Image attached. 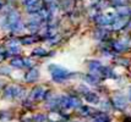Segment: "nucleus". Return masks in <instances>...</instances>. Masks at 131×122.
Returning a JSON list of instances; mask_svg holds the SVG:
<instances>
[{
	"mask_svg": "<svg viewBox=\"0 0 131 122\" xmlns=\"http://www.w3.org/2000/svg\"><path fill=\"white\" fill-rule=\"evenodd\" d=\"M6 28L14 33H20L25 28V24L21 21V16L17 10H11L6 13Z\"/></svg>",
	"mask_w": 131,
	"mask_h": 122,
	"instance_id": "f257e3e1",
	"label": "nucleus"
},
{
	"mask_svg": "<svg viewBox=\"0 0 131 122\" xmlns=\"http://www.w3.org/2000/svg\"><path fill=\"white\" fill-rule=\"evenodd\" d=\"M49 71L51 72V79L57 83H63L72 77V73L69 72L66 69H64L59 65H49Z\"/></svg>",
	"mask_w": 131,
	"mask_h": 122,
	"instance_id": "f03ea898",
	"label": "nucleus"
},
{
	"mask_svg": "<svg viewBox=\"0 0 131 122\" xmlns=\"http://www.w3.org/2000/svg\"><path fill=\"white\" fill-rule=\"evenodd\" d=\"M25 95V89L20 86L16 84H11V86H6L4 92H3V97L4 99L7 100H14V99H22Z\"/></svg>",
	"mask_w": 131,
	"mask_h": 122,
	"instance_id": "7ed1b4c3",
	"label": "nucleus"
},
{
	"mask_svg": "<svg viewBox=\"0 0 131 122\" xmlns=\"http://www.w3.org/2000/svg\"><path fill=\"white\" fill-rule=\"evenodd\" d=\"M49 97V92L43 87H34L28 95V101L33 103V101H42V100H47Z\"/></svg>",
	"mask_w": 131,
	"mask_h": 122,
	"instance_id": "20e7f679",
	"label": "nucleus"
},
{
	"mask_svg": "<svg viewBox=\"0 0 131 122\" xmlns=\"http://www.w3.org/2000/svg\"><path fill=\"white\" fill-rule=\"evenodd\" d=\"M110 101L113 104V107L118 111L126 110L127 105H129V100L126 98V95H124V94H114L110 98Z\"/></svg>",
	"mask_w": 131,
	"mask_h": 122,
	"instance_id": "39448f33",
	"label": "nucleus"
},
{
	"mask_svg": "<svg viewBox=\"0 0 131 122\" xmlns=\"http://www.w3.org/2000/svg\"><path fill=\"white\" fill-rule=\"evenodd\" d=\"M118 15H98L96 17V22L99 27H105V26H112V23L114 22V20L116 18Z\"/></svg>",
	"mask_w": 131,
	"mask_h": 122,
	"instance_id": "423d86ee",
	"label": "nucleus"
},
{
	"mask_svg": "<svg viewBox=\"0 0 131 122\" xmlns=\"http://www.w3.org/2000/svg\"><path fill=\"white\" fill-rule=\"evenodd\" d=\"M130 48V44L127 40H115L112 43V49L116 52H124Z\"/></svg>",
	"mask_w": 131,
	"mask_h": 122,
	"instance_id": "0eeeda50",
	"label": "nucleus"
},
{
	"mask_svg": "<svg viewBox=\"0 0 131 122\" xmlns=\"http://www.w3.org/2000/svg\"><path fill=\"white\" fill-rule=\"evenodd\" d=\"M129 23V17H120V16H116V18L114 20V22L112 23V29L114 31H119V29H123L124 27H126Z\"/></svg>",
	"mask_w": 131,
	"mask_h": 122,
	"instance_id": "6e6552de",
	"label": "nucleus"
},
{
	"mask_svg": "<svg viewBox=\"0 0 131 122\" xmlns=\"http://www.w3.org/2000/svg\"><path fill=\"white\" fill-rule=\"evenodd\" d=\"M88 70L93 75H99L101 76V72L103 70V65L101 61H98V60H91L90 62H88Z\"/></svg>",
	"mask_w": 131,
	"mask_h": 122,
	"instance_id": "1a4fd4ad",
	"label": "nucleus"
},
{
	"mask_svg": "<svg viewBox=\"0 0 131 122\" xmlns=\"http://www.w3.org/2000/svg\"><path fill=\"white\" fill-rule=\"evenodd\" d=\"M38 78H39V71H38V69H36V67H31L28 72L25 75V81L27 82V83H33Z\"/></svg>",
	"mask_w": 131,
	"mask_h": 122,
	"instance_id": "9d476101",
	"label": "nucleus"
},
{
	"mask_svg": "<svg viewBox=\"0 0 131 122\" xmlns=\"http://www.w3.org/2000/svg\"><path fill=\"white\" fill-rule=\"evenodd\" d=\"M81 106H82V101L79 97L76 95H69V110L72 109V110H79Z\"/></svg>",
	"mask_w": 131,
	"mask_h": 122,
	"instance_id": "9b49d317",
	"label": "nucleus"
},
{
	"mask_svg": "<svg viewBox=\"0 0 131 122\" xmlns=\"http://www.w3.org/2000/svg\"><path fill=\"white\" fill-rule=\"evenodd\" d=\"M93 122H110L112 118L109 117V115L107 112H103V111H96V114L91 117Z\"/></svg>",
	"mask_w": 131,
	"mask_h": 122,
	"instance_id": "f8f14e48",
	"label": "nucleus"
},
{
	"mask_svg": "<svg viewBox=\"0 0 131 122\" xmlns=\"http://www.w3.org/2000/svg\"><path fill=\"white\" fill-rule=\"evenodd\" d=\"M83 98H85V100L88 104H92V105H97V104H99V101H101L99 95H98L97 93H94V92H91V90L87 94H85Z\"/></svg>",
	"mask_w": 131,
	"mask_h": 122,
	"instance_id": "ddd939ff",
	"label": "nucleus"
},
{
	"mask_svg": "<svg viewBox=\"0 0 131 122\" xmlns=\"http://www.w3.org/2000/svg\"><path fill=\"white\" fill-rule=\"evenodd\" d=\"M116 15L120 17H130L131 16V6L124 5L116 7Z\"/></svg>",
	"mask_w": 131,
	"mask_h": 122,
	"instance_id": "4468645a",
	"label": "nucleus"
},
{
	"mask_svg": "<svg viewBox=\"0 0 131 122\" xmlns=\"http://www.w3.org/2000/svg\"><path fill=\"white\" fill-rule=\"evenodd\" d=\"M10 66L14 67V69H23V67H26V61H25V59L23 58L16 56V58L11 59Z\"/></svg>",
	"mask_w": 131,
	"mask_h": 122,
	"instance_id": "2eb2a0df",
	"label": "nucleus"
},
{
	"mask_svg": "<svg viewBox=\"0 0 131 122\" xmlns=\"http://www.w3.org/2000/svg\"><path fill=\"white\" fill-rule=\"evenodd\" d=\"M85 81L90 84V86H97L101 82V78H99V75H93V73H90V75L85 76Z\"/></svg>",
	"mask_w": 131,
	"mask_h": 122,
	"instance_id": "dca6fc26",
	"label": "nucleus"
},
{
	"mask_svg": "<svg viewBox=\"0 0 131 122\" xmlns=\"http://www.w3.org/2000/svg\"><path fill=\"white\" fill-rule=\"evenodd\" d=\"M99 104H101V110L103 112H108L113 109V104H112L110 99H104L102 101H99Z\"/></svg>",
	"mask_w": 131,
	"mask_h": 122,
	"instance_id": "f3484780",
	"label": "nucleus"
},
{
	"mask_svg": "<svg viewBox=\"0 0 131 122\" xmlns=\"http://www.w3.org/2000/svg\"><path fill=\"white\" fill-rule=\"evenodd\" d=\"M101 75L107 77V78H116V75L114 73V71L112 70V67H108V66H103Z\"/></svg>",
	"mask_w": 131,
	"mask_h": 122,
	"instance_id": "a211bd4d",
	"label": "nucleus"
},
{
	"mask_svg": "<svg viewBox=\"0 0 131 122\" xmlns=\"http://www.w3.org/2000/svg\"><path fill=\"white\" fill-rule=\"evenodd\" d=\"M108 31H105L104 27H99V28L94 32V38L96 39H104L105 37H108Z\"/></svg>",
	"mask_w": 131,
	"mask_h": 122,
	"instance_id": "6ab92c4d",
	"label": "nucleus"
},
{
	"mask_svg": "<svg viewBox=\"0 0 131 122\" xmlns=\"http://www.w3.org/2000/svg\"><path fill=\"white\" fill-rule=\"evenodd\" d=\"M37 40L38 39L36 37H33V35H27V37H23L21 39V44H23V45H31V44L36 43Z\"/></svg>",
	"mask_w": 131,
	"mask_h": 122,
	"instance_id": "aec40b11",
	"label": "nucleus"
},
{
	"mask_svg": "<svg viewBox=\"0 0 131 122\" xmlns=\"http://www.w3.org/2000/svg\"><path fill=\"white\" fill-rule=\"evenodd\" d=\"M48 54H49V52L47 51L46 49H43V48H36L33 51H32V55H33V56H39V58L48 56Z\"/></svg>",
	"mask_w": 131,
	"mask_h": 122,
	"instance_id": "412c9836",
	"label": "nucleus"
},
{
	"mask_svg": "<svg viewBox=\"0 0 131 122\" xmlns=\"http://www.w3.org/2000/svg\"><path fill=\"white\" fill-rule=\"evenodd\" d=\"M48 115H46V114H37V115H34L33 117H32V121L33 122H47L48 121Z\"/></svg>",
	"mask_w": 131,
	"mask_h": 122,
	"instance_id": "4be33fe9",
	"label": "nucleus"
},
{
	"mask_svg": "<svg viewBox=\"0 0 131 122\" xmlns=\"http://www.w3.org/2000/svg\"><path fill=\"white\" fill-rule=\"evenodd\" d=\"M110 3L115 5L116 7L118 6H124V5H127V3H129V0H110Z\"/></svg>",
	"mask_w": 131,
	"mask_h": 122,
	"instance_id": "5701e85b",
	"label": "nucleus"
},
{
	"mask_svg": "<svg viewBox=\"0 0 131 122\" xmlns=\"http://www.w3.org/2000/svg\"><path fill=\"white\" fill-rule=\"evenodd\" d=\"M79 92H80L82 95H85V94H87L88 92H90V89L86 87V86H83V84H81L80 87H79Z\"/></svg>",
	"mask_w": 131,
	"mask_h": 122,
	"instance_id": "b1692460",
	"label": "nucleus"
},
{
	"mask_svg": "<svg viewBox=\"0 0 131 122\" xmlns=\"http://www.w3.org/2000/svg\"><path fill=\"white\" fill-rule=\"evenodd\" d=\"M126 98H127L129 101H131V87H129V89H127V95H126Z\"/></svg>",
	"mask_w": 131,
	"mask_h": 122,
	"instance_id": "393cba45",
	"label": "nucleus"
},
{
	"mask_svg": "<svg viewBox=\"0 0 131 122\" xmlns=\"http://www.w3.org/2000/svg\"><path fill=\"white\" fill-rule=\"evenodd\" d=\"M44 3H47V4H51V3H55V0H43Z\"/></svg>",
	"mask_w": 131,
	"mask_h": 122,
	"instance_id": "a878e982",
	"label": "nucleus"
},
{
	"mask_svg": "<svg viewBox=\"0 0 131 122\" xmlns=\"http://www.w3.org/2000/svg\"><path fill=\"white\" fill-rule=\"evenodd\" d=\"M68 122H85V121H82V120H72V121H68Z\"/></svg>",
	"mask_w": 131,
	"mask_h": 122,
	"instance_id": "bb28decb",
	"label": "nucleus"
},
{
	"mask_svg": "<svg viewBox=\"0 0 131 122\" xmlns=\"http://www.w3.org/2000/svg\"><path fill=\"white\" fill-rule=\"evenodd\" d=\"M3 5H4V4H3V1H1V0H0V9H1V7H3Z\"/></svg>",
	"mask_w": 131,
	"mask_h": 122,
	"instance_id": "cd10ccee",
	"label": "nucleus"
},
{
	"mask_svg": "<svg viewBox=\"0 0 131 122\" xmlns=\"http://www.w3.org/2000/svg\"><path fill=\"white\" fill-rule=\"evenodd\" d=\"M92 3H98V1H101V0H91Z\"/></svg>",
	"mask_w": 131,
	"mask_h": 122,
	"instance_id": "c85d7f7f",
	"label": "nucleus"
},
{
	"mask_svg": "<svg viewBox=\"0 0 131 122\" xmlns=\"http://www.w3.org/2000/svg\"><path fill=\"white\" fill-rule=\"evenodd\" d=\"M27 1H28V0H22V3H23V4H26Z\"/></svg>",
	"mask_w": 131,
	"mask_h": 122,
	"instance_id": "c756f323",
	"label": "nucleus"
},
{
	"mask_svg": "<svg viewBox=\"0 0 131 122\" xmlns=\"http://www.w3.org/2000/svg\"><path fill=\"white\" fill-rule=\"evenodd\" d=\"M1 87H3V82L0 81V88H1Z\"/></svg>",
	"mask_w": 131,
	"mask_h": 122,
	"instance_id": "7c9ffc66",
	"label": "nucleus"
}]
</instances>
